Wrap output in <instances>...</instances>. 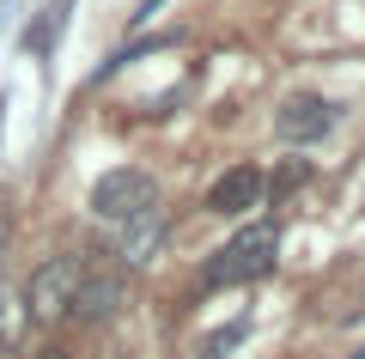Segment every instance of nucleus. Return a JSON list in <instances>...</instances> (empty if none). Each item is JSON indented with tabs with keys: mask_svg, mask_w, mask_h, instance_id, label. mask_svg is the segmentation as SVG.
Returning a JSON list of instances; mask_svg holds the SVG:
<instances>
[{
	"mask_svg": "<svg viewBox=\"0 0 365 359\" xmlns=\"http://www.w3.org/2000/svg\"><path fill=\"white\" fill-rule=\"evenodd\" d=\"M274 250H280V226H274V219H250L232 244L201 268V286L220 293V286H250V280H262V274L274 268Z\"/></svg>",
	"mask_w": 365,
	"mask_h": 359,
	"instance_id": "obj_1",
	"label": "nucleus"
},
{
	"mask_svg": "<svg viewBox=\"0 0 365 359\" xmlns=\"http://www.w3.org/2000/svg\"><path fill=\"white\" fill-rule=\"evenodd\" d=\"M79 280H86V256H79V250L49 256L37 274H31V286H25V317L31 323H67Z\"/></svg>",
	"mask_w": 365,
	"mask_h": 359,
	"instance_id": "obj_2",
	"label": "nucleus"
},
{
	"mask_svg": "<svg viewBox=\"0 0 365 359\" xmlns=\"http://www.w3.org/2000/svg\"><path fill=\"white\" fill-rule=\"evenodd\" d=\"M153 201H158V183H153V171H140V165L104 171V177L91 183V195H86L91 219H104V226H122V219H134L140 207H153Z\"/></svg>",
	"mask_w": 365,
	"mask_h": 359,
	"instance_id": "obj_3",
	"label": "nucleus"
},
{
	"mask_svg": "<svg viewBox=\"0 0 365 359\" xmlns=\"http://www.w3.org/2000/svg\"><path fill=\"white\" fill-rule=\"evenodd\" d=\"M335 122H341V103H329L323 91H287L274 110V134L287 146H317Z\"/></svg>",
	"mask_w": 365,
	"mask_h": 359,
	"instance_id": "obj_4",
	"label": "nucleus"
},
{
	"mask_svg": "<svg viewBox=\"0 0 365 359\" xmlns=\"http://www.w3.org/2000/svg\"><path fill=\"white\" fill-rule=\"evenodd\" d=\"M122 293H128V268H122L116 256H104V262H86V280H79L73 310H67V317H73V323H104V317H116Z\"/></svg>",
	"mask_w": 365,
	"mask_h": 359,
	"instance_id": "obj_5",
	"label": "nucleus"
},
{
	"mask_svg": "<svg viewBox=\"0 0 365 359\" xmlns=\"http://www.w3.org/2000/svg\"><path fill=\"white\" fill-rule=\"evenodd\" d=\"M165 238H170V213L153 201V207H140L134 219H122V226H116V250H110V256L134 274V268H146V262L165 250Z\"/></svg>",
	"mask_w": 365,
	"mask_h": 359,
	"instance_id": "obj_6",
	"label": "nucleus"
},
{
	"mask_svg": "<svg viewBox=\"0 0 365 359\" xmlns=\"http://www.w3.org/2000/svg\"><path fill=\"white\" fill-rule=\"evenodd\" d=\"M262 195H268L262 165H232V171H220V177H213L207 207H213V213H225V219H237V213H250V207H262Z\"/></svg>",
	"mask_w": 365,
	"mask_h": 359,
	"instance_id": "obj_7",
	"label": "nucleus"
},
{
	"mask_svg": "<svg viewBox=\"0 0 365 359\" xmlns=\"http://www.w3.org/2000/svg\"><path fill=\"white\" fill-rule=\"evenodd\" d=\"M19 329H25V298H19L13 286L0 280V359L19 347Z\"/></svg>",
	"mask_w": 365,
	"mask_h": 359,
	"instance_id": "obj_8",
	"label": "nucleus"
},
{
	"mask_svg": "<svg viewBox=\"0 0 365 359\" xmlns=\"http://www.w3.org/2000/svg\"><path fill=\"white\" fill-rule=\"evenodd\" d=\"M244 335H250V317H237V323H225V329H213L207 341H201V359H225L237 341H244Z\"/></svg>",
	"mask_w": 365,
	"mask_h": 359,
	"instance_id": "obj_9",
	"label": "nucleus"
},
{
	"mask_svg": "<svg viewBox=\"0 0 365 359\" xmlns=\"http://www.w3.org/2000/svg\"><path fill=\"white\" fill-rule=\"evenodd\" d=\"M158 13H165V0H140V6H134V25H153Z\"/></svg>",
	"mask_w": 365,
	"mask_h": 359,
	"instance_id": "obj_10",
	"label": "nucleus"
},
{
	"mask_svg": "<svg viewBox=\"0 0 365 359\" xmlns=\"http://www.w3.org/2000/svg\"><path fill=\"white\" fill-rule=\"evenodd\" d=\"M6 244H13V213L0 207V262H6Z\"/></svg>",
	"mask_w": 365,
	"mask_h": 359,
	"instance_id": "obj_11",
	"label": "nucleus"
},
{
	"mask_svg": "<svg viewBox=\"0 0 365 359\" xmlns=\"http://www.w3.org/2000/svg\"><path fill=\"white\" fill-rule=\"evenodd\" d=\"M37 359H73V353H61V347H43V353Z\"/></svg>",
	"mask_w": 365,
	"mask_h": 359,
	"instance_id": "obj_12",
	"label": "nucleus"
},
{
	"mask_svg": "<svg viewBox=\"0 0 365 359\" xmlns=\"http://www.w3.org/2000/svg\"><path fill=\"white\" fill-rule=\"evenodd\" d=\"M0 116H6V98H0Z\"/></svg>",
	"mask_w": 365,
	"mask_h": 359,
	"instance_id": "obj_13",
	"label": "nucleus"
}]
</instances>
